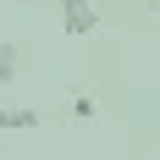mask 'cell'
<instances>
[{
	"label": "cell",
	"instance_id": "cell-4",
	"mask_svg": "<svg viewBox=\"0 0 160 160\" xmlns=\"http://www.w3.org/2000/svg\"><path fill=\"white\" fill-rule=\"evenodd\" d=\"M11 78H17V61H0V88H11Z\"/></svg>",
	"mask_w": 160,
	"mask_h": 160
},
{
	"label": "cell",
	"instance_id": "cell-3",
	"mask_svg": "<svg viewBox=\"0 0 160 160\" xmlns=\"http://www.w3.org/2000/svg\"><path fill=\"white\" fill-rule=\"evenodd\" d=\"M72 116H78V122H94V116H99V99L94 94H72Z\"/></svg>",
	"mask_w": 160,
	"mask_h": 160
},
{
	"label": "cell",
	"instance_id": "cell-2",
	"mask_svg": "<svg viewBox=\"0 0 160 160\" xmlns=\"http://www.w3.org/2000/svg\"><path fill=\"white\" fill-rule=\"evenodd\" d=\"M39 127H44V116L33 105H0V132H39Z\"/></svg>",
	"mask_w": 160,
	"mask_h": 160
},
{
	"label": "cell",
	"instance_id": "cell-1",
	"mask_svg": "<svg viewBox=\"0 0 160 160\" xmlns=\"http://www.w3.org/2000/svg\"><path fill=\"white\" fill-rule=\"evenodd\" d=\"M61 28H66V39H88L99 28V6L94 0H61Z\"/></svg>",
	"mask_w": 160,
	"mask_h": 160
},
{
	"label": "cell",
	"instance_id": "cell-5",
	"mask_svg": "<svg viewBox=\"0 0 160 160\" xmlns=\"http://www.w3.org/2000/svg\"><path fill=\"white\" fill-rule=\"evenodd\" d=\"M0 61H17V50H11V44H6V39H0Z\"/></svg>",
	"mask_w": 160,
	"mask_h": 160
}]
</instances>
